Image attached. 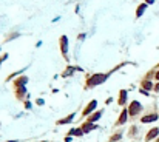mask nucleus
Listing matches in <instances>:
<instances>
[{
  "label": "nucleus",
  "mask_w": 159,
  "mask_h": 142,
  "mask_svg": "<svg viewBox=\"0 0 159 142\" xmlns=\"http://www.w3.org/2000/svg\"><path fill=\"white\" fill-rule=\"evenodd\" d=\"M108 74H94L88 79V85L90 86H94V85H99V84H103L107 80Z\"/></svg>",
  "instance_id": "obj_1"
},
{
  "label": "nucleus",
  "mask_w": 159,
  "mask_h": 142,
  "mask_svg": "<svg viewBox=\"0 0 159 142\" xmlns=\"http://www.w3.org/2000/svg\"><path fill=\"white\" fill-rule=\"evenodd\" d=\"M141 111V104L139 102H131V105H130V110H128V114H131V116H134V114H137Z\"/></svg>",
  "instance_id": "obj_2"
},
{
  "label": "nucleus",
  "mask_w": 159,
  "mask_h": 142,
  "mask_svg": "<svg viewBox=\"0 0 159 142\" xmlns=\"http://www.w3.org/2000/svg\"><path fill=\"white\" fill-rule=\"evenodd\" d=\"M60 48H62V53L66 54V51H68V37L66 36L60 37Z\"/></svg>",
  "instance_id": "obj_3"
},
{
  "label": "nucleus",
  "mask_w": 159,
  "mask_h": 142,
  "mask_svg": "<svg viewBox=\"0 0 159 142\" xmlns=\"http://www.w3.org/2000/svg\"><path fill=\"white\" fill-rule=\"evenodd\" d=\"M96 105H98V102H96V100H91V104H88V107L85 108V111H84V114H85V116H87L88 113H91V111L94 110V108H96Z\"/></svg>",
  "instance_id": "obj_4"
},
{
  "label": "nucleus",
  "mask_w": 159,
  "mask_h": 142,
  "mask_svg": "<svg viewBox=\"0 0 159 142\" xmlns=\"http://www.w3.org/2000/svg\"><path fill=\"white\" fill-rule=\"evenodd\" d=\"M26 82H28V77H20V79L16 80V86H17V88H23V85Z\"/></svg>",
  "instance_id": "obj_5"
},
{
  "label": "nucleus",
  "mask_w": 159,
  "mask_h": 142,
  "mask_svg": "<svg viewBox=\"0 0 159 142\" xmlns=\"http://www.w3.org/2000/svg\"><path fill=\"white\" fill-rule=\"evenodd\" d=\"M158 133H159L158 128H153L151 131H148V134H147V138H145V139H147V141H151L153 138H156V136H158Z\"/></svg>",
  "instance_id": "obj_6"
},
{
  "label": "nucleus",
  "mask_w": 159,
  "mask_h": 142,
  "mask_svg": "<svg viewBox=\"0 0 159 142\" xmlns=\"http://www.w3.org/2000/svg\"><path fill=\"white\" fill-rule=\"evenodd\" d=\"M158 119V116L156 114H150V116H144L142 117V122L145 124V122H153V120H156Z\"/></svg>",
  "instance_id": "obj_7"
},
{
  "label": "nucleus",
  "mask_w": 159,
  "mask_h": 142,
  "mask_svg": "<svg viewBox=\"0 0 159 142\" xmlns=\"http://www.w3.org/2000/svg\"><path fill=\"white\" fill-rule=\"evenodd\" d=\"M145 8H147V5H145V3H142V5H139V6H137L136 16H137V17H141V16L144 14V11H145Z\"/></svg>",
  "instance_id": "obj_8"
},
{
  "label": "nucleus",
  "mask_w": 159,
  "mask_h": 142,
  "mask_svg": "<svg viewBox=\"0 0 159 142\" xmlns=\"http://www.w3.org/2000/svg\"><path fill=\"white\" fill-rule=\"evenodd\" d=\"M76 70H80V68H76V66H70V68H66V71L62 74V76H64V77H68V76H70V74H73Z\"/></svg>",
  "instance_id": "obj_9"
},
{
  "label": "nucleus",
  "mask_w": 159,
  "mask_h": 142,
  "mask_svg": "<svg viewBox=\"0 0 159 142\" xmlns=\"http://www.w3.org/2000/svg\"><path fill=\"white\" fill-rule=\"evenodd\" d=\"M127 116H128V111L127 110H124L122 111V114H121V117H119V120H117V124H124L127 120Z\"/></svg>",
  "instance_id": "obj_10"
},
{
  "label": "nucleus",
  "mask_w": 159,
  "mask_h": 142,
  "mask_svg": "<svg viewBox=\"0 0 159 142\" xmlns=\"http://www.w3.org/2000/svg\"><path fill=\"white\" fill-rule=\"evenodd\" d=\"M125 100H127V91L122 90V91H121V97H119V104L124 105V104H125Z\"/></svg>",
  "instance_id": "obj_11"
},
{
  "label": "nucleus",
  "mask_w": 159,
  "mask_h": 142,
  "mask_svg": "<svg viewBox=\"0 0 159 142\" xmlns=\"http://www.w3.org/2000/svg\"><path fill=\"white\" fill-rule=\"evenodd\" d=\"M100 116H102V111H98L96 114H93V116L90 117V122H96V120H98V119H99Z\"/></svg>",
  "instance_id": "obj_12"
},
{
  "label": "nucleus",
  "mask_w": 159,
  "mask_h": 142,
  "mask_svg": "<svg viewBox=\"0 0 159 142\" xmlns=\"http://www.w3.org/2000/svg\"><path fill=\"white\" fill-rule=\"evenodd\" d=\"M73 117H74V114H70L66 119H62V120H59V124H68V122H71L73 120Z\"/></svg>",
  "instance_id": "obj_13"
},
{
  "label": "nucleus",
  "mask_w": 159,
  "mask_h": 142,
  "mask_svg": "<svg viewBox=\"0 0 159 142\" xmlns=\"http://www.w3.org/2000/svg\"><path fill=\"white\" fill-rule=\"evenodd\" d=\"M93 128H94V125H93L91 122H87V124L84 125V128H82V130H84V131H90V130H93Z\"/></svg>",
  "instance_id": "obj_14"
},
{
  "label": "nucleus",
  "mask_w": 159,
  "mask_h": 142,
  "mask_svg": "<svg viewBox=\"0 0 159 142\" xmlns=\"http://www.w3.org/2000/svg\"><path fill=\"white\" fill-rule=\"evenodd\" d=\"M142 86H144L145 90H151V88H153V84H151V82H148V80H145V82L142 84Z\"/></svg>",
  "instance_id": "obj_15"
},
{
  "label": "nucleus",
  "mask_w": 159,
  "mask_h": 142,
  "mask_svg": "<svg viewBox=\"0 0 159 142\" xmlns=\"http://www.w3.org/2000/svg\"><path fill=\"white\" fill-rule=\"evenodd\" d=\"M84 133V130H71L70 134H76V136H80V134Z\"/></svg>",
  "instance_id": "obj_16"
},
{
  "label": "nucleus",
  "mask_w": 159,
  "mask_h": 142,
  "mask_svg": "<svg viewBox=\"0 0 159 142\" xmlns=\"http://www.w3.org/2000/svg\"><path fill=\"white\" fill-rule=\"evenodd\" d=\"M37 105H43V100L42 99H37Z\"/></svg>",
  "instance_id": "obj_17"
},
{
  "label": "nucleus",
  "mask_w": 159,
  "mask_h": 142,
  "mask_svg": "<svg viewBox=\"0 0 159 142\" xmlns=\"http://www.w3.org/2000/svg\"><path fill=\"white\" fill-rule=\"evenodd\" d=\"M155 90H156V91H159V84H158V85L155 86Z\"/></svg>",
  "instance_id": "obj_18"
},
{
  "label": "nucleus",
  "mask_w": 159,
  "mask_h": 142,
  "mask_svg": "<svg viewBox=\"0 0 159 142\" xmlns=\"http://www.w3.org/2000/svg\"><path fill=\"white\" fill-rule=\"evenodd\" d=\"M155 2V0H147V3H153Z\"/></svg>",
  "instance_id": "obj_19"
},
{
  "label": "nucleus",
  "mask_w": 159,
  "mask_h": 142,
  "mask_svg": "<svg viewBox=\"0 0 159 142\" xmlns=\"http://www.w3.org/2000/svg\"><path fill=\"white\" fill-rule=\"evenodd\" d=\"M156 79H158V80H159V71H158V73H156Z\"/></svg>",
  "instance_id": "obj_20"
},
{
  "label": "nucleus",
  "mask_w": 159,
  "mask_h": 142,
  "mask_svg": "<svg viewBox=\"0 0 159 142\" xmlns=\"http://www.w3.org/2000/svg\"><path fill=\"white\" fill-rule=\"evenodd\" d=\"M158 142H159V139H158Z\"/></svg>",
  "instance_id": "obj_21"
}]
</instances>
